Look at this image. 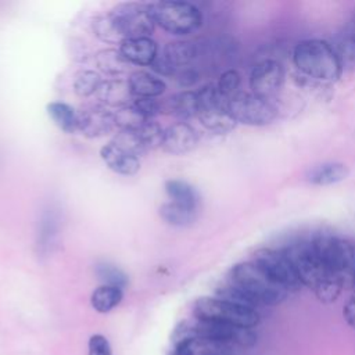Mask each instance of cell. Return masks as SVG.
<instances>
[{
  "mask_svg": "<svg viewBox=\"0 0 355 355\" xmlns=\"http://www.w3.org/2000/svg\"><path fill=\"white\" fill-rule=\"evenodd\" d=\"M293 60L301 72L323 82L337 80L343 71V61L337 51L322 39L300 42L294 49Z\"/></svg>",
  "mask_w": 355,
  "mask_h": 355,
  "instance_id": "obj_1",
  "label": "cell"
},
{
  "mask_svg": "<svg viewBox=\"0 0 355 355\" xmlns=\"http://www.w3.org/2000/svg\"><path fill=\"white\" fill-rule=\"evenodd\" d=\"M230 283L245 291L258 305L280 304L288 293L252 261L234 265L230 270Z\"/></svg>",
  "mask_w": 355,
  "mask_h": 355,
  "instance_id": "obj_2",
  "label": "cell"
},
{
  "mask_svg": "<svg viewBox=\"0 0 355 355\" xmlns=\"http://www.w3.org/2000/svg\"><path fill=\"white\" fill-rule=\"evenodd\" d=\"M312 244L331 276L341 282L355 279V244L352 241L330 234H318L312 239Z\"/></svg>",
  "mask_w": 355,
  "mask_h": 355,
  "instance_id": "obj_3",
  "label": "cell"
},
{
  "mask_svg": "<svg viewBox=\"0 0 355 355\" xmlns=\"http://www.w3.org/2000/svg\"><path fill=\"white\" fill-rule=\"evenodd\" d=\"M155 24L172 35H189L202 22L201 11L189 1L164 0L150 4Z\"/></svg>",
  "mask_w": 355,
  "mask_h": 355,
  "instance_id": "obj_4",
  "label": "cell"
},
{
  "mask_svg": "<svg viewBox=\"0 0 355 355\" xmlns=\"http://www.w3.org/2000/svg\"><path fill=\"white\" fill-rule=\"evenodd\" d=\"M196 319L215 320L227 324L252 329L259 323V315L255 309L234 305L216 297H202L194 304Z\"/></svg>",
  "mask_w": 355,
  "mask_h": 355,
  "instance_id": "obj_5",
  "label": "cell"
},
{
  "mask_svg": "<svg viewBox=\"0 0 355 355\" xmlns=\"http://www.w3.org/2000/svg\"><path fill=\"white\" fill-rule=\"evenodd\" d=\"M115 31L125 39L150 37L154 31L155 21L150 10V4L122 3L108 12Z\"/></svg>",
  "mask_w": 355,
  "mask_h": 355,
  "instance_id": "obj_6",
  "label": "cell"
},
{
  "mask_svg": "<svg viewBox=\"0 0 355 355\" xmlns=\"http://www.w3.org/2000/svg\"><path fill=\"white\" fill-rule=\"evenodd\" d=\"M197 93V116L201 123L216 133H226L234 128L236 121L227 110V100L215 85H207Z\"/></svg>",
  "mask_w": 355,
  "mask_h": 355,
  "instance_id": "obj_7",
  "label": "cell"
},
{
  "mask_svg": "<svg viewBox=\"0 0 355 355\" xmlns=\"http://www.w3.org/2000/svg\"><path fill=\"white\" fill-rule=\"evenodd\" d=\"M284 254L290 259L302 286L315 288L320 282L331 276L319 258L312 240L294 243L284 250Z\"/></svg>",
  "mask_w": 355,
  "mask_h": 355,
  "instance_id": "obj_8",
  "label": "cell"
},
{
  "mask_svg": "<svg viewBox=\"0 0 355 355\" xmlns=\"http://www.w3.org/2000/svg\"><path fill=\"white\" fill-rule=\"evenodd\" d=\"M182 336H194L204 340H211L229 345L237 344L241 347H252L257 341L255 333L248 327L201 319H197V322L190 327H183Z\"/></svg>",
  "mask_w": 355,
  "mask_h": 355,
  "instance_id": "obj_9",
  "label": "cell"
},
{
  "mask_svg": "<svg viewBox=\"0 0 355 355\" xmlns=\"http://www.w3.org/2000/svg\"><path fill=\"white\" fill-rule=\"evenodd\" d=\"M227 110L232 118L250 126H262L276 118V108L269 100L261 98L252 93H237L227 101Z\"/></svg>",
  "mask_w": 355,
  "mask_h": 355,
  "instance_id": "obj_10",
  "label": "cell"
},
{
  "mask_svg": "<svg viewBox=\"0 0 355 355\" xmlns=\"http://www.w3.org/2000/svg\"><path fill=\"white\" fill-rule=\"evenodd\" d=\"M252 262L258 265L265 273H268L275 282L283 286L287 291H295L302 286L284 251L261 248L255 251Z\"/></svg>",
  "mask_w": 355,
  "mask_h": 355,
  "instance_id": "obj_11",
  "label": "cell"
},
{
  "mask_svg": "<svg viewBox=\"0 0 355 355\" xmlns=\"http://www.w3.org/2000/svg\"><path fill=\"white\" fill-rule=\"evenodd\" d=\"M284 79L283 67L275 60H263L255 65L250 76L252 94L269 100L282 86Z\"/></svg>",
  "mask_w": 355,
  "mask_h": 355,
  "instance_id": "obj_12",
  "label": "cell"
},
{
  "mask_svg": "<svg viewBox=\"0 0 355 355\" xmlns=\"http://www.w3.org/2000/svg\"><path fill=\"white\" fill-rule=\"evenodd\" d=\"M115 128L114 114L104 105L92 104L78 111V130L86 137H101Z\"/></svg>",
  "mask_w": 355,
  "mask_h": 355,
  "instance_id": "obj_13",
  "label": "cell"
},
{
  "mask_svg": "<svg viewBox=\"0 0 355 355\" xmlns=\"http://www.w3.org/2000/svg\"><path fill=\"white\" fill-rule=\"evenodd\" d=\"M197 132L186 122H176L165 129L162 148L173 155L191 151L197 144Z\"/></svg>",
  "mask_w": 355,
  "mask_h": 355,
  "instance_id": "obj_14",
  "label": "cell"
},
{
  "mask_svg": "<svg viewBox=\"0 0 355 355\" xmlns=\"http://www.w3.org/2000/svg\"><path fill=\"white\" fill-rule=\"evenodd\" d=\"M100 155L105 165L115 173L130 176L140 169L139 157L116 146L114 141H110L105 146H103L100 150Z\"/></svg>",
  "mask_w": 355,
  "mask_h": 355,
  "instance_id": "obj_15",
  "label": "cell"
},
{
  "mask_svg": "<svg viewBox=\"0 0 355 355\" xmlns=\"http://www.w3.org/2000/svg\"><path fill=\"white\" fill-rule=\"evenodd\" d=\"M121 54L128 62L136 65H151L158 55V46L150 37L125 39L119 47Z\"/></svg>",
  "mask_w": 355,
  "mask_h": 355,
  "instance_id": "obj_16",
  "label": "cell"
},
{
  "mask_svg": "<svg viewBox=\"0 0 355 355\" xmlns=\"http://www.w3.org/2000/svg\"><path fill=\"white\" fill-rule=\"evenodd\" d=\"M96 96L107 107L122 108L130 104L133 93L128 80L107 79L101 82Z\"/></svg>",
  "mask_w": 355,
  "mask_h": 355,
  "instance_id": "obj_17",
  "label": "cell"
},
{
  "mask_svg": "<svg viewBox=\"0 0 355 355\" xmlns=\"http://www.w3.org/2000/svg\"><path fill=\"white\" fill-rule=\"evenodd\" d=\"M128 83L133 96L137 98H155L165 90V82L146 71L133 72L129 76Z\"/></svg>",
  "mask_w": 355,
  "mask_h": 355,
  "instance_id": "obj_18",
  "label": "cell"
},
{
  "mask_svg": "<svg viewBox=\"0 0 355 355\" xmlns=\"http://www.w3.org/2000/svg\"><path fill=\"white\" fill-rule=\"evenodd\" d=\"M161 107L162 112L166 111L182 119L197 116V93L191 90L180 92L161 101Z\"/></svg>",
  "mask_w": 355,
  "mask_h": 355,
  "instance_id": "obj_19",
  "label": "cell"
},
{
  "mask_svg": "<svg viewBox=\"0 0 355 355\" xmlns=\"http://www.w3.org/2000/svg\"><path fill=\"white\" fill-rule=\"evenodd\" d=\"M165 191L172 202L198 211V205H200L198 193L187 182L179 180V179L168 180L165 183Z\"/></svg>",
  "mask_w": 355,
  "mask_h": 355,
  "instance_id": "obj_20",
  "label": "cell"
},
{
  "mask_svg": "<svg viewBox=\"0 0 355 355\" xmlns=\"http://www.w3.org/2000/svg\"><path fill=\"white\" fill-rule=\"evenodd\" d=\"M348 173L349 171L347 165L341 162H326L315 166L309 172L308 179L311 183L316 186H329L344 180L348 176Z\"/></svg>",
  "mask_w": 355,
  "mask_h": 355,
  "instance_id": "obj_21",
  "label": "cell"
},
{
  "mask_svg": "<svg viewBox=\"0 0 355 355\" xmlns=\"http://www.w3.org/2000/svg\"><path fill=\"white\" fill-rule=\"evenodd\" d=\"M49 116L53 122L65 133H73L78 130V112L62 101H53L46 107Z\"/></svg>",
  "mask_w": 355,
  "mask_h": 355,
  "instance_id": "obj_22",
  "label": "cell"
},
{
  "mask_svg": "<svg viewBox=\"0 0 355 355\" xmlns=\"http://www.w3.org/2000/svg\"><path fill=\"white\" fill-rule=\"evenodd\" d=\"M161 55L175 71H178L180 67L193 61L196 57V47L190 42H171L165 46Z\"/></svg>",
  "mask_w": 355,
  "mask_h": 355,
  "instance_id": "obj_23",
  "label": "cell"
},
{
  "mask_svg": "<svg viewBox=\"0 0 355 355\" xmlns=\"http://www.w3.org/2000/svg\"><path fill=\"white\" fill-rule=\"evenodd\" d=\"M122 298H123L122 288L101 284L92 293L90 304L94 308V311L100 313H107L114 308H116L121 304Z\"/></svg>",
  "mask_w": 355,
  "mask_h": 355,
  "instance_id": "obj_24",
  "label": "cell"
},
{
  "mask_svg": "<svg viewBox=\"0 0 355 355\" xmlns=\"http://www.w3.org/2000/svg\"><path fill=\"white\" fill-rule=\"evenodd\" d=\"M197 214H198L197 209L186 208V207H182L172 201L164 204L159 208L161 218L172 226H187L196 220Z\"/></svg>",
  "mask_w": 355,
  "mask_h": 355,
  "instance_id": "obj_25",
  "label": "cell"
},
{
  "mask_svg": "<svg viewBox=\"0 0 355 355\" xmlns=\"http://www.w3.org/2000/svg\"><path fill=\"white\" fill-rule=\"evenodd\" d=\"M96 62L101 71H104L105 73H108L111 76H116V75L122 73L128 65V61L121 54V51L119 50L116 51L112 49L101 50L100 53H97Z\"/></svg>",
  "mask_w": 355,
  "mask_h": 355,
  "instance_id": "obj_26",
  "label": "cell"
},
{
  "mask_svg": "<svg viewBox=\"0 0 355 355\" xmlns=\"http://www.w3.org/2000/svg\"><path fill=\"white\" fill-rule=\"evenodd\" d=\"M147 121L150 119L144 118L132 103L126 107L118 108V111L114 112L115 128H118L119 130H136Z\"/></svg>",
  "mask_w": 355,
  "mask_h": 355,
  "instance_id": "obj_27",
  "label": "cell"
},
{
  "mask_svg": "<svg viewBox=\"0 0 355 355\" xmlns=\"http://www.w3.org/2000/svg\"><path fill=\"white\" fill-rule=\"evenodd\" d=\"M135 132L137 135V139H139L144 153L148 150H154L157 147H162L165 129H162L157 122L147 121Z\"/></svg>",
  "mask_w": 355,
  "mask_h": 355,
  "instance_id": "obj_28",
  "label": "cell"
},
{
  "mask_svg": "<svg viewBox=\"0 0 355 355\" xmlns=\"http://www.w3.org/2000/svg\"><path fill=\"white\" fill-rule=\"evenodd\" d=\"M100 75L96 73L94 71L85 69L76 73L75 80H73V92L79 97H89L94 93H97L98 86L101 85Z\"/></svg>",
  "mask_w": 355,
  "mask_h": 355,
  "instance_id": "obj_29",
  "label": "cell"
},
{
  "mask_svg": "<svg viewBox=\"0 0 355 355\" xmlns=\"http://www.w3.org/2000/svg\"><path fill=\"white\" fill-rule=\"evenodd\" d=\"M96 275L103 284L123 288L128 284V276L115 265L108 262H100L96 265Z\"/></svg>",
  "mask_w": 355,
  "mask_h": 355,
  "instance_id": "obj_30",
  "label": "cell"
},
{
  "mask_svg": "<svg viewBox=\"0 0 355 355\" xmlns=\"http://www.w3.org/2000/svg\"><path fill=\"white\" fill-rule=\"evenodd\" d=\"M341 286H343V282L338 277L329 276L323 282H320L313 290H315V294L319 301L330 304V302L336 301L337 297L340 295Z\"/></svg>",
  "mask_w": 355,
  "mask_h": 355,
  "instance_id": "obj_31",
  "label": "cell"
},
{
  "mask_svg": "<svg viewBox=\"0 0 355 355\" xmlns=\"http://www.w3.org/2000/svg\"><path fill=\"white\" fill-rule=\"evenodd\" d=\"M93 32L96 33V36H98L103 42H107V43H122L123 42V39L115 31L114 24L108 14L98 17L93 21Z\"/></svg>",
  "mask_w": 355,
  "mask_h": 355,
  "instance_id": "obj_32",
  "label": "cell"
},
{
  "mask_svg": "<svg viewBox=\"0 0 355 355\" xmlns=\"http://www.w3.org/2000/svg\"><path fill=\"white\" fill-rule=\"evenodd\" d=\"M239 86H240L239 72L234 69H229L219 76L216 89L229 101L232 97H234L239 93Z\"/></svg>",
  "mask_w": 355,
  "mask_h": 355,
  "instance_id": "obj_33",
  "label": "cell"
},
{
  "mask_svg": "<svg viewBox=\"0 0 355 355\" xmlns=\"http://www.w3.org/2000/svg\"><path fill=\"white\" fill-rule=\"evenodd\" d=\"M137 110L139 112L147 118V119H153L155 115L161 114L162 112V107H161V101L159 100H155V98H136L133 103H132Z\"/></svg>",
  "mask_w": 355,
  "mask_h": 355,
  "instance_id": "obj_34",
  "label": "cell"
},
{
  "mask_svg": "<svg viewBox=\"0 0 355 355\" xmlns=\"http://www.w3.org/2000/svg\"><path fill=\"white\" fill-rule=\"evenodd\" d=\"M87 355H112L108 338L103 334H93L87 343Z\"/></svg>",
  "mask_w": 355,
  "mask_h": 355,
  "instance_id": "obj_35",
  "label": "cell"
},
{
  "mask_svg": "<svg viewBox=\"0 0 355 355\" xmlns=\"http://www.w3.org/2000/svg\"><path fill=\"white\" fill-rule=\"evenodd\" d=\"M169 355H194L191 336H182L175 343V347Z\"/></svg>",
  "mask_w": 355,
  "mask_h": 355,
  "instance_id": "obj_36",
  "label": "cell"
},
{
  "mask_svg": "<svg viewBox=\"0 0 355 355\" xmlns=\"http://www.w3.org/2000/svg\"><path fill=\"white\" fill-rule=\"evenodd\" d=\"M344 318L347 320V323L355 329V297H352L351 300H348V302L345 304L344 309H343Z\"/></svg>",
  "mask_w": 355,
  "mask_h": 355,
  "instance_id": "obj_37",
  "label": "cell"
},
{
  "mask_svg": "<svg viewBox=\"0 0 355 355\" xmlns=\"http://www.w3.org/2000/svg\"><path fill=\"white\" fill-rule=\"evenodd\" d=\"M197 80V73L193 69H184L179 73V83L182 86H191Z\"/></svg>",
  "mask_w": 355,
  "mask_h": 355,
  "instance_id": "obj_38",
  "label": "cell"
},
{
  "mask_svg": "<svg viewBox=\"0 0 355 355\" xmlns=\"http://www.w3.org/2000/svg\"><path fill=\"white\" fill-rule=\"evenodd\" d=\"M351 31L355 33V12H354V21H352V29Z\"/></svg>",
  "mask_w": 355,
  "mask_h": 355,
  "instance_id": "obj_39",
  "label": "cell"
},
{
  "mask_svg": "<svg viewBox=\"0 0 355 355\" xmlns=\"http://www.w3.org/2000/svg\"><path fill=\"white\" fill-rule=\"evenodd\" d=\"M354 283H355V279H354Z\"/></svg>",
  "mask_w": 355,
  "mask_h": 355,
  "instance_id": "obj_40",
  "label": "cell"
}]
</instances>
